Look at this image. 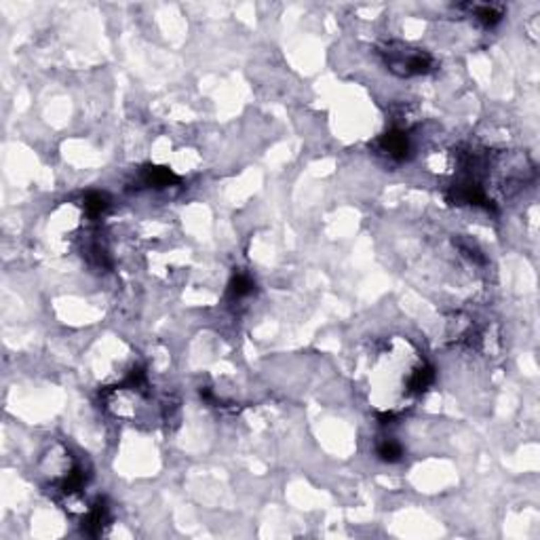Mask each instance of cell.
Listing matches in <instances>:
<instances>
[{
    "label": "cell",
    "mask_w": 540,
    "mask_h": 540,
    "mask_svg": "<svg viewBox=\"0 0 540 540\" xmlns=\"http://www.w3.org/2000/svg\"><path fill=\"white\" fill-rule=\"evenodd\" d=\"M380 55L384 57V64L390 72L397 77H416V74H429L435 68V60L420 49H410L399 43H388L382 47Z\"/></svg>",
    "instance_id": "6da1fadb"
},
{
    "label": "cell",
    "mask_w": 540,
    "mask_h": 540,
    "mask_svg": "<svg viewBox=\"0 0 540 540\" xmlns=\"http://www.w3.org/2000/svg\"><path fill=\"white\" fill-rule=\"evenodd\" d=\"M376 148L382 157L390 161H405L412 152V142L403 129H390L376 142Z\"/></svg>",
    "instance_id": "7a4b0ae2"
},
{
    "label": "cell",
    "mask_w": 540,
    "mask_h": 540,
    "mask_svg": "<svg viewBox=\"0 0 540 540\" xmlns=\"http://www.w3.org/2000/svg\"><path fill=\"white\" fill-rule=\"evenodd\" d=\"M448 198L456 205H475V207L492 209V201L488 198L483 186H479L475 180H464L460 184H454L450 192H448Z\"/></svg>",
    "instance_id": "3957f363"
},
{
    "label": "cell",
    "mask_w": 540,
    "mask_h": 540,
    "mask_svg": "<svg viewBox=\"0 0 540 540\" xmlns=\"http://www.w3.org/2000/svg\"><path fill=\"white\" fill-rule=\"evenodd\" d=\"M142 181H144V186H150V188H169V186L178 184L180 178L171 169H167V167L148 165L142 171Z\"/></svg>",
    "instance_id": "277c9868"
},
{
    "label": "cell",
    "mask_w": 540,
    "mask_h": 540,
    "mask_svg": "<svg viewBox=\"0 0 540 540\" xmlns=\"http://www.w3.org/2000/svg\"><path fill=\"white\" fill-rule=\"evenodd\" d=\"M108 522H110V511H108L106 502L99 498V500L91 507L89 513H87V517H85V522H83V528L89 532L91 536H97V534L103 532V528L108 526Z\"/></svg>",
    "instance_id": "5b68a950"
},
{
    "label": "cell",
    "mask_w": 540,
    "mask_h": 540,
    "mask_svg": "<svg viewBox=\"0 0 540 540\" xmlns=\"http://www.w3.org/2000/svg\"><path fill=\"white\" fill-rule=\"evenodd\" d=\"M464 9H468L473 17L485 28H494L505 17V9L500 4H466Z\"/></svg>",
    "instance_id": "8992f818"
},
{
    "label": "cell",
    "mask_w": 540,
    "mask_h": 540,
    "mask_svg": "<svg viewBox=\"0 0 540 540\" xmlns=\"http://www.w3.org/2000/svg\"><path fill=\"white\" fill-rule=\"evenodd\" d=\"M433 380H435V369L431 365H420L418 369L412 371V376L407 380V390L412 395H420L433 384Z\"/></svg>",
    "instance_id": "52a82bcc"
},
{
    "label": "cell",
    "mask_w": 540,
    "mask_h": 540,
    "mask_svg": "<svg viewBox=\"0 0 540 540\" xmlns=\"http://www.w3.org/2000/svg\"><path fill=\"white\" fill-rule=\"evenodd\" d=\"M254 281H252V276L249 274H245V272H237L232 279H230V283H228V298L230 300H243V298H247L249 293H254Z\"/></svg>",
    "instance_id": "ba28073f"
},
{
    "label": "cell",
    "mask_w": 540,
    "mask_h": 540,
    "mask_svg": "<svg viewBox=\"0 0 540 540\" xmlns=\"http://www.w3.org/2000/svg\"><path fill=\"white\" fill-rule=\"evenodd\" d=\"M378 458L382 460V462H399L401 458H403V448H401V444L399 441H395V439H382L380 444H378Z\"/></svg>",
    "instance_id": "9c48e42d"
},
{
    "label": "cell",
    "mask_w": 540,
    "mask_h": 540,
    "mask_svg": "<svg viewBox=\"0 0 540 540\" xmlns=\"http://www.w3.org/2000/svg\"><path fill=\"white\" fill-rule=\"evenodd\" d=\"M108 207H110V198L103 192H89L85 196V211L89 213L91 218L101 215Z\"/></svg>",
    "instance_id": "30bf717a"
},
{
    "label": "cell",
    "mask_w": 540,
    "mask_h": 540,
    "mask_svg": "<svg viewBox=\"0 0 540 540\" xmlns=\"http://www.w3.org/2000/svg\"><path fill=\"white\" fill-rule=\"evenodd\" d=\"M456 245H458V249H460L466 258H471V260H475V262H483V260H485V258L481 256V252L477 249L475 243H471V241H466V239H458Z\"/></svg>",
    "instance_id": "8fae6325"
}]
</instances>
